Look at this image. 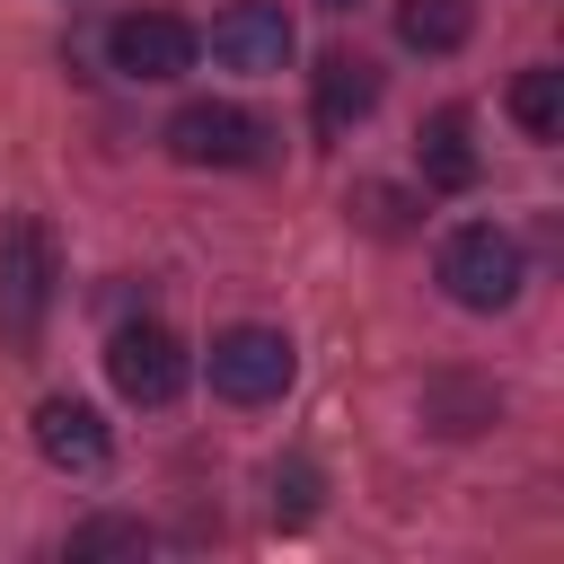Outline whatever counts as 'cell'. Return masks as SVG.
<instances>
[{
  "label": "cell",
  "instance_id": "cell-13",
  "mask_svg": "<svg viewBox=\"0 0 564 564\" xmlns=\"http://www.w3.org/2000/svg\"><path fill=\"white\" fill-rule=\"evenodd\" d=\"M494 405H502L494 388H458V379L432 388V423H441V432H476V423H494Z\"/></svg>",
  "mask_w": 564,
  "mask_h": 564
},
{
  "label": "cell",
  "instance_id": "cell-3",
  "mask_svg": "<svg viewBox=\"0 0 564 564\" xmlns=\"http://www.w3.org/2000/svg\"><path fill=\"white\" fill-rule=\"evenodd\" d=\"M291 335L282 326H229V335H212V388L229 397V405H273L282 388H291Z\"/></svg>",
  "mask_w": 564,
  "mask_h": 564
},
{
  "label": "cell",
  "instance_id": "cell-10",
  "mask_svg": "<svg viewBox=\"0 0 564 564\" xmlns=\"http://www.w3.org/2000/svg\"><path fill=\"white\" fill-rule=\"evenodd\" d=\"M414 159H423V185L467 194V185H476V141H467V115H458V106H441V115L414 132Z\"/></svg>",
  "mask_w": 564,
  "mask_h": 564
},
{
  "label": "cell",
  "instance_id": "cell-2",
  "mask_svg": "<svg viewBox=\"0 0 564 564\" xmlns=\"http://www.w3.org/2000/svg\"><path fill=\"white\" fill-rule=\"evenodd\" d=\"M44 308H53V238L35 212H18V220H0V335H9V352H35Z\"/></svg>",
  "mask_w": 564,
  "mask_h": 564
},
{
  "label": "cell",
  "instance_id": "cell-5",
  "mask_svg": "<svg viewBox=\"0 0 564 564\" xmlns=\"http://www.w3.org/2000/svg\"><path fill=\"white\" fill-rule=\"evenodd\" d=\"M106 62L123 79H185L194 70V26L167 18V9H132V18L106 26Z\"/></svg>",
  "mask_w": 564,
  "mask_h": 564
},
{
  "label": "cell",
  "instance_id": "cell-8",
  "mask_svg": "<svg viewBox=\"0 0 564 564\" xmlns=\"http://www.w3.org/2000/svg\"><path fill=\"white\" fill-rule=\"evenodd\" d=\"M35 449H44L62 476H97V467H106V423H97V405L44 397V405H35Z\"/></svg>",
  "mask_w": 564,
  "mask_h": 564
},
{
  "label": "cell",
  "instance_id": "cell-1",
  "mask_svg": "<svg viewBox=\"0 0 564 564\" xmlns=\"http://www.w3.org/2000/svg\"><path fill=\"white\" fill-rule=\"evenodd\" d=\"M520 282H529V256H520V238H511V229L467 220V229H449V238H441V291H449L458 308L494 317V308H511V300H520Z\"/></svg>",
  "mask_w": 564,
  "mask_h": 564
},
{
  "label": "cell",
  "instance_id": "cell-4",
  "mask_svg": "<svg viewBox=\"0 0 564 564\" xmlns=\"http://www.w3.org/2000/svg\"><path fill=\"white\" fill-rule=\"evenodd\" d=\"M167 150L185 167H247V159H264V123L229 97H194L167 115Z\"/></svg>",
  "mask_w": 564,
  "mask_h": 564
},
{
  "label": "cell",
  "instance_id": "cell-6",
  "mask_svg": "<svg viewBox=\"0 0 564 564\" xmlns=\"http://www.w3.org/2000/svg\"><path fill=\"white\" fill-rule=\"evenodd\" d=\"M106 379H115L132 405H167V397L185 388V344H176L167 326H115V344H106Z\"/></svg>",
  "mask_w": 564,
  "mask_h": 564
},
{
  "label": "cell",
  "instance_id": "cell-9",
  "mask_svg": "<svg viewBox=\"0 0 564 564\" xmlns=\"http://www.w3.org/2000/svg\"><path fill=\"white\" fill-rule=\"evenodd\" d=\"M379 106V62L370 53H326L317 62V132H352Z\"/></svg>",
  "mask_w": 564,
  "mask_h": 564
},
{
  "label": "cell",
  "instance_id": "cell-14",
  "mask_svg": "<svg viewBox=\"0 0 564 564\" xmlns=\"http://www.w3.org/2000/svg\"><path fill=\"white\" fill-rule=\"evenodd\" d=\"M141 546H150L141 520H79L70 529V564H88V555H141Z\"/></svg>",
  "mask_w": 564,
  "mask_h": 564
},
{
  "label": "cell",
  "instance_id": "cell-12",
  "mask_svg": "<svg viewBox=\"0 0 564 564\" xmlns=\"http://www.w3.org/2000/svg\"><path fill=\"white\" fill-rule=\"evenodd\" d=\"M511 123L529 132V141H564V70H520L511 79Z\"/></svg>",
  "mask_w": 564,
  "mask_h": 564
},
{
  "label": "cell",
  "instance_id": "cell-16",
  "mask_svg": "<svg viewBox=\"0 0 564 564\" xmlns=\"http://www.w3.org/2000/svg\"><path fill=\"white\" fill-rule=\"evenodd\" d=\"M317 9H352V0H317Z\"/></svg>",
  "mask_w": 564,
  "mask_h": 564
},
{
  "label": "cell",
  "instance_id": "cell-15",
  "mask_svg": "<svg viewBox=\"0 0 564 564\" xmlns=\"http://www.w3.org/2000/svg\"><path fill=\"white\" fill-rule=\"evenodd\" d=\"M308 511H317V467H308V458H282V467H273V520L300 529Z\"/></svg>",
  "mask_w": 564,
  "mask_h": 564
},
{
  "label": "cell",
  "instance_id": "cell-7",
  "mask_svg": "<svg viewBox=\"0 0 564 564\" xmlns=\"http://www.w3.org/2000/svg\"><path fill=\"white\" fill-rule=\"evenodd\" d=\"M212 53H220L229 70L273 79V70L291 62V18H282V0H229V9L212 18Z\"/></svg>",
  "mask_w": 564,
  "mask_h": 564
},
{
  "label": "cell",
  "instance_id": "cell-11",
  "mask_svg": "<svg viewBox=\"0 0 564 564\" xmlns=\"http://www.w3.org/2000/svg\"><path fill=\"white\" fill-rule=\"evenodd\" d=\"M476 35V0H397V44L414 53H458Z\"/></svg>",
  "mask_w": 564,
  "mask_h": 564
}]
</instances>
